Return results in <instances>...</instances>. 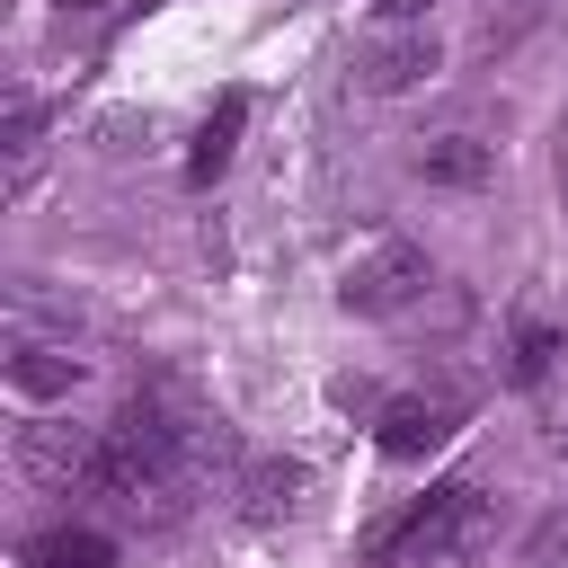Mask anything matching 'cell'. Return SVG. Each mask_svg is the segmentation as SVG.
I'll return each instance as SVG.
<instances>
[{
  "instance_id": "6da1fadb",
  "label": "cell",
  "mask_w": 568,
  "mask_h": 568,
  "mask_svg": "<svg viewBox=\"0 0 568 568\" xmlns=\"http://www.w3.org/2000/svg\"><path fill=\"white\" fill-rule=\"evenodd\" d=\"M497 497L488 488H435V497H417L390 532H373V559L382 568H470L488 541H497Z\"/></svg>"
},
{
  "instance_id": "7a4b0ae2",
  "label": "cell",
  "mask_w": 568,
  "mask_h": 568,
  "mask_svg": "<svg viewBox=\"0 0 568 568\" xmlns=\"http://www.w3.org/2000/svg\"><path fill=\"white\" fill-rule=\"evenodd\" d=\"M426 293H435V266H426V248L399 240V231L364 240V248L346 257V275H337V311H355V320H399V311H417Z\"/></svg>"
},
{
  "instance_id": "3957f363",
  "label": "cell",
  "mask_w": 568,
  "mask_h": 568,
  "mask_svg": "<svg viewBox=\"0 0 568 568\" xmlns=\"http://www.w3.org/2000/svg\"><path fill=\"white\" fill-rule=\"evenodd\" d=\"M9 453H18V470H27L36 488H80L89 462H98V426H71V417L36 408V417H18Z\"/></svg>"
},
{
  "instance_id": "277c9868",
  "label": "cell",
  "mask_w": 568,
  "mask_h": 568,
  "mask_svg": "<svg viewBox=\"0 0 568 568\" xmlns=\"http://www.w3.org/2000/svg\"><path fill=\"white\" fill-rule=\"evenodd\" d=\"M444 71V36L435 27H382V36H364V53H355V89H373V98H408V89H426Z\"/></svg>"
},
{
  "instance_id": "5b68a950",
  "label": "cell",
  "mask_w": 568,
  "mask_h": 568,
  "mask_svg": "<svg viewBox=\"0 0 568 568\" xmlns=\"http://www.w3.org/2000/svg\"><path fill=\"white\" fill-rule=\"evenodd\" d=\"M408 169H417L426 186H462V195H470V186L497 178V142H488V133H462V124H453V133H417Z\"/></svg>"
},
{
  "instance_id": "8992f818",
  "label": "cell",
  "mask_w": 568,
  "mask_h": 568,
  "mask_svg": "<svg viewBox=\"0 0 568 568\" xmlns=\"http://www.w3.org/2000/svg\"><path fill=\"white\" fill-rule=\"evenodd\" d=\"M302 488H311V470L302 462H284V453H266V462H248L240 470V515L248 524H284V515H302Z\"/></svg>"
},
{
  "instance_id": "52a82bcc",
  "label": "cell",
  "mask_w": 568,
  "mask_h": 568,
  "mask_svg": "<svg viewBox=\"0 0 568 568\" xmlns=\"http://www.w3.org/2000/svg\"><path fill=\"white\" fill-rule=\"evenodd\" d=\"M568 364V320H550V311H524L515 320V337H506V373L532 390V382H550Z\"/></svg>"
},
{
  "instance_id": "ba28073f",
  "label": "cell",
  "mask_w": 568,
  "mask_h": 568,
  "mask_svg": "<svg viewBox=\"0 0 568 568\" xmlns=\"http://www.w3.org/2000/svg\"><path fill=\"white\" fill-rule=\"evenodd\" d=\"M453 417H462V399H390L382 408V444L390 453H426V444L453 435Z\"/></svg>"
},
{
  "instance_id": "9c48e42d",
  "label": "cell",
  "mask_w": 568,
  "mask_h": 568,
  "mask_svg": "<svg viewBox=\"0 0 568 568\" xmlns=\"http://www.w3.org/2000/svg\"><path fill=\"white\" fill-rule=\"evenodd\" d=\"M9 382H18L27 399H71V390L89 382V364L62 355V346H18V355H9Z\"/></svg>"
},
{
  "instance_id": "30bf717a",
  "label": "cell",
  "mask_w": 568,
  "mask_h": 568,
  "mask_svg": "<svg viewBox=\"0 0 568 568\" xmlns=\"http://www.w3.org/2000/svg\"><path fill=\"white\" fill-rule=\"evenodd\" d=\"M18 568H106V541H98V532H71V524H62V532L27 541V550H18Z\"/></svg>"
},
{
  "instance_id": "8fae6325",
  "label": "cell",
  "mask_w": 568,
  "mask_h": 568,
  "mask_svg": "<svg viewBox=\"0 0 568 568\" xmlns=\"http://www.w3.org/2000/svg\"><path fill=\"white\" fill-rule=\"evenodd\" d=\"M524 568H568V506H550L524 541Z\"/></svg>"
},
{
  "instance_id": "7c38bea8",
  "label": "cell",
  "mask_w": 568,
  "mask_h": 568,
  "mask_svg": "<svg viewBox=\"0 0 568 568\" xmlns=\"http://www.w3.org/2000/svg\"><path fill=\"white\" fill-rule=\"evenodd\" d=\"M541 453H550V462H568V399L541 417Z\"/></svg>"
},
{
  "instance_id": "4fadbf2b",
  "label": "cell",
  "mask_w": 568,
  "mask_h": 568,
  "mask_svg": "<svg viewBox=\"0 0 568 568\" xmlns=\"http://www.w3.org/2000/svg\"><path fill=\"white\" fill-rule=\"evenodd\" d=\"M550 178H559V204H568V106H559V124H550Z\"/></svg>"
}]
</instances>
